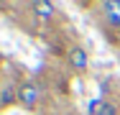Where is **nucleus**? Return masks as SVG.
I'll list each match as a JSON object with an SVG mask.
<instances>
[{
	"mask_svg": "<svg viewBox=\"0 0 120 115\" xmlns=\"http://www.w3.org/2000/svg\"><path fill=\"white\" fill-rule=\"evenodd\" d=\"M15 102H18L21 107H26V110H36L38 102H41V90H38V84L31 82V79L21 82L18 90H15Z\"/></svg>",
	"mask_w": 120,
	"mask_h": 115,
	"instance_id": "f257e3e1",
	"label": "nucleus"
},
{
	"mask_svg": "<svg viewBox=\"0 0 120 115\" xmlns=\"http://www.w3.org/2000/svg\"><path fill=\"white\" fill-rule=\"evenodd\" d=\"M67 64L74 69V72H87L90 69V54H87V49L79 44L69 46V51H67Z\"/></svg>",
	"mask_w": 120,
	"mask_h": 115,
	"instance_id": "f03ea898",
	"label": "nucleus"
},
{
	"mask_svg": "<svg viewBox=\"0 0 120 115\" xmlns=\"http://www.w3.org/2000/svg\"><path fill=\"white\" fill-rule=\"evenodd\" d=\"M100 10H102V21L107 23V28L120 31V0H105V3H100Z\"/></svg>",
	"mask_w": 120,
	"mask_h": 115,
	"instance_id": "7ed1b4c3",
	"label": "nucleus"
},
{
	"mask_svg": "<svg viewBox=\"0 0 120 115\" xmlns=\"http://www.w3.org/2000/svg\"><path fill=\"white\" fill-rule=\"evenodd\" d=\"M31 13H33L38 21L49 23V21L56 18V5H54V3H46V0H36V3H31Z\"/></svg>",
	"mask_w": 120,
	"mask_h": 115,
	"instance_id": "20e7f679",
	"label": "nucleus"
},
{
	"mask_svg": "<svg viewBox=\"0 0 120 115\" xmlns=\"http://www.w3.org/2000/svg\"><path fill=\"white\" fill-rule=\"evenodd\" d=\"M105 102H107L105 97H95V100H90V105H87V115H100V110H102Z\"/></svg>",
	"mask_w": 120,
	"mask_h": 115,
	"instance_id": "39448f33",
	"label": "nucleus"
},
{
	"mask_svg": "<svg viewBox=\"0 0 120 115\" xmlns=\"http://www.w3.org/2000/svg\"><path fill=\"white\" fill-rule=\"evenodd\" d=\"M100 115H118V105L107 100V102L102 105V110H100Z\"/></svg>",
	"mask_w": 120,
	"mask_h": 115,
	"instance_id": "423d86ee",
	"label": "nucleus"
}]
</instances>
